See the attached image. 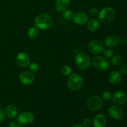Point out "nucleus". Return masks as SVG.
<instances>
[{
  "label": "nucleus",
  "instance_id": "39448f33",
  "mask_svg": "<svg viewBox=\"0 0 127 127\" xmlns=\"http://www.w3.org/2000/svg\"><path fill=\"white\" fill-rule=\"evenodd\" d=\"M87 107L90 110L96 112L100 110L103 105L102 100L97 95H92L87 100Z\"/></svg>",
  "mask_w": 127,
  "mask_h": 127
},
{
  "label": "nucleus",
  "instance_id": "ddd939ff",
  "mask_svg": "<svg viewBox=\"0 0 127 127\" xmlns=\"http://www.w3.org/2000/svg\"><path fill=\"white\" fill-rule=\"evenodd\" d=\"M73 19L76 24L83 26V25L87 24L88 19H89V17L86 12H79L74 14Z\"/></svg>",
  "mask_w": 127,
  "mask_h": 127
},
{
  "label": "nucleus",
  "instance_id": "7c9ffc66",
  "mask_svg": "<svg viewBox=\"0 0 127 127\" xmlns=\"http://www.w3.org/2000/svg\"><path fill=\"white\" fill-rule=\"evenodd\" d=\"M17 124L13 121H10L9 122L8 124H7V127H16Z\"/></svg>",
  "mask_w": 127,
  "mask_h": 127
},
{
  "label": "nucleus",
  "instance_id": "a878e982",
  "mask_svg": "<svg viewBox=\"0 0 127 127\" xmlns=\"http://www.w3.org/2000/svg\"><path fill=\"white\" fill-rule=\"evenodd\" d=\"M112 95L111 93L107 91L103 92L102 94V97L105 100H110L112 99Z\"/></svg>",
  "mask_w": 127,
  "mask_h": 127
},
{
  "label": "nucleus",
  "instance_id": "dca6fc26",
  "mask_svg": "<svg viewBox=\"0 0 127 127\" xmlns=\"http://www.w3.org/2000/svg\"><path fill=\"white\" fill-rule=\"evenodd\" d=\"M104 43L108 48H114L119 45V38L116 35L109 36L105 39Z\"/></svg>",
  "mask_w": 127,
  "mask_h": 127
},
{
  "label": "nucleus",
  "instance_id": "9b49d317",
  "mask_svg": "<svg viewBox=\"0 0 127 127\" xmlns=\"http://www.w3.org/2000/svg\"><path fill=\"white\" fill-rule=\"evenodd\" d=\"M19 79L22 84L29 86L34 81V75L32 72L24 71L20 74Z\"/></svg>",
  "mask_w": 127,
  "mask_h": 127
},
{
  "label": "nucleus",
  "instance_id": "423d86ee",
  "mask_svg": "<svg viewBox=\"0 0 127 127\" xmlns=\"http://www.w3.org/2000/svg\"><path fill=\"white\" fill-rule=\"evenodd\" d=\"M93 64L95 69L100 72L106 71L109 68V63L107 58L102 56H97L93 60Z\"/></svg>",
  "mask_w": 127,
  "mask_h": 127
},
{
  "label": "nucleus",
  "instance_id": "393cba45",
  "mask_svg": "<svg viewBox=\"0 0 127 127\" xmlns=\"http://www.w3.org/2000/svg\"><path fill=\"white\" fill-rule=\"evenodd\" d=\"M103 55L105 58H111L114 55V52L110 48H105L102 51Z\"/></svg>",
  "mask_w": 127,
  "mask_h": 127
},
{
  "label": "nucleus",
  "instance_id": "bb28decb",
  "mask_svg": "<svg viewBox=\"0 0 127 127\" xmlns=\"http://www.w3.org/2000/svg\"><path fill=\"white\" fill-rule=\"evenodd\" d=\"M89 13H90V14L92 16H95L98 15L99 11H98V9L96 7H92L90 9V11H89Z\"/></svg>",
  "mask_w": 127,
  "mask_h": 127
},
{
  "label": "nucleus",
  "instance_id": "2eb2a0df",
  "mask_svg": "<svg viewBox=\"0 0 127 127\" xmlns=\"http://www.w3.org/2000/svg\"><path fill=\"white\" fill-rule=\"evenodd\" d=\"M71 0H56L55 8L57 11L63 12L68 8L70 4Z\"/></svg>",
  "mask_w": 127,
  "mask_h": 127
},
{
  "label": "nucleus",
  "instance_id": "f03ea898",
  "mask_svg": "<svg viewBox=\"0 0 127 127\" xmlns=\"http://www.w3.org/2000/svg\"><path fill=\"white\" fill-rule=\"evenodd\" d=\"M83 83L84 81L82 77L76 73L70 74L67 81L68 88L73 91L79 90L83 87Z\"/></svg>",
  "mask_w": 127,
  "mask_h": 127
},
{
  "label": "nucleus",
  "instance_id": "a211bd4d",
  "mask_svg": "<svg viewBox=\"0 0 127 127\" xmlns=\"http://www.w3.org/2000/svg\"><path fill=\"white\" fill-rule=\"evenodd\" d=\"M4 112L6 116L10 119H14L17 115V107L13 104L7 105L5 109Z\"/></svg>",
  "mask_w": 127,
  "mask_h": 127
},
{
  "label": "nucleus",
  "instance_id": "b1692460",
  "mask_svg": "<svg viewBox=\"0 0 127 127\" xmlns=\"http://www.w3.org/2000/svg\"><path fill=\"white\" fill-rule=\"evenodd\" d=\"M29 68L31 72H32V73H37L39 71L40 69L39 65L38 64H37L36 63H32L31 64H29Z\"/></svg>",
  "mask_w": 127,
  "mask_h": 127
},
{
  "label": "nucleus",
  "instance_id": "6e6552de",
  "mask_svg": "<svg viewBox=\"0 0 127 127\" xmlns=\"http://www.w3.org/2000/svg\"><path fill=\"white\" fill-rule=\"evenodd\" d=\"M88 50L93 54H99L102 52L104 48V44L102 42L98 40H94L91 41L88 46Z\"/></svg>",
  "mask_w": 127,
  "mask_h": 127
},
{
  "label": "nucleus",
  "instance_id": "5701e85b",
  "mask_svg": "<svg viewBox=\"0 0 127 127\" xmlns=\"http://www.w3.org/2000/svg\"><path fill=\"white\" fill-rule=\"evenodd\" d=\"M61 72H62V74L66 76H68L71 73V68L68 65H64L62 66V69H61Z\"/></svg>",
  "mask_w": 127,
  "mask_h": 127
},
{
  "label": "nucleus",
  "instance_id": "f3484780",
  "mask_svg": "<svg viewBox=\"0 0 127 127\" xmlns=\"http://www.w3.org/2000/svg\"><path fill=\"white\" fill-rule=\"evenodd\" d=\"M122 79L121 73L118 71H113L109 76V81L112 84H119Z\"/></svg>",
  "mask_w": 127,
  "mask_h": 127
},
{
  "label": "nucleus",
  "instance_id": "aec40b11",
  "mask_svg": "<svg viewBox=\"0 0 127 127\" xmlns=\"http://www.w3.org/2000/svg\"><path fill=\"white\" fill-rule=\"evenodd\" d=\"M124 62L123 57L120 55H115L111 59V64L115 66H119L121 65Z\"/></svg>",
  "mask_w": 127,
  "mask_h": 127
},
{
  "label": "nucleus",
  "instance_id": "f257e3e1",
  "mask_svg": "<svg viewBox=\"0 0 127 127\" xmlns=\"http://www.w3.org/2000/svg\"><path fill=\"white\" fill-rule=\"evenodd\" d=\"M53 19L47 14H40L35 17V26L40 30H47L50 28L53 24Z\"/></svg>",
  "mask_w": 127,
  "mask_h": 127
},
{
  "label": "nucleus",
  "instance_id": "20e7f679",
  "mask_svg": "<svg viewBox=\"0 0 127 127\" xmlns=\"http://www.w3.org/2000/svg\"><path fill=\"white\" fill-rule=\"evenodd\" d=\"M75 63L79 69L86 70L90 67L91 61L88 55L85 53H79L75 57Z\"/></svg>",
  "mask_w": 127,
  "mask_h": 127
},
{
  "label": "nucleus",
  "instance_id": "c756f323",
  "mask_svg": "<svg viewBox=\"0 0 127 127\" xmlns=\"http://www.w3.org/2000/svg\"><path fill=\"white\" fill-rule=\"evenodd\" d=\"M5 116H6L5 112L2 109H0V122L4 120V119H5Z\"/></svg>",
  "mask_w": 127,
  "mask_h": 127
},
{
  "label": "nucleus",
  "instance_id": "f8f14e48",
  "mask_svg": "<svg viewBox=\"0 0 127 127\" xmlns=\"http://www.w3.org/2000/svg\"><path fill=\"white\" fill-rule=\"evenodd\" d=\"M108 112L112 118L117 120L122 119L124 116V112L122 109L116 105L110 106L108 109Z\"/></svg>",
  "mask_w": 127,
  "mask_h": 127
},
{
  "label": "nucleus",
  "instance_id": "473e14b6",
  "mask_svg": "<svg viewBox=\"0 0 127 127\" xmlns=\"http://www.w3.org/2000/svg\"></svg>",
  "mask_w": 127,
  "mask_h": 127
},
{
  "label": "nucleus",
  "instance_id": "7ed1b4c3",
  "mask_svg": "<svg viewBox=\"0 0 127 127\" xmlns=\"http://www.w3.org/2000/svg\"><path fill=\"white\" fill-rule=\"evenodd\" d=\"M99 19L103 24H109L114 20L115 12L114 9L111 7H105L100 10L98 14Z\"/></svg>",
  "mask_w": 127,
  "mask_h": 127
},
{
  "label": "nucleus",
  "instance_id": "0eeeda50",
  "mask_svg": "<svg viewBox=\"0 0 127 127\" xmlns=\"http://www.w3.org/2000/svg\"><path fill=\"white\" fill-rule=\"evenodd\" d=\"M34 115L29 112H23L17 116V121L21 125H27L34 121Z\"/></svg>",
  "mask_w": 127,
  "mask_h": 127
},
{
  "label": "nucleus",
  "instance_id": "c85d7f7f",
  "mask_svg": "<svg viewBox=\"0 0 127 127\" xmlns=\"http://www.w3.org/2000/svg\"><path fill=\"white\" fill-rule=\"evenodd\" d=\"M120 73L122 74H127V64H124L120 68Z\"/></svg>",
  "mask_w": 127,
  "mask_h": 127
},
{
  "label": "nucleus",
  "instance_id": "1a4fd4ad",
  "mask_svg": "<svg viewBox=\"0 0 127 127\" xmlns=\"http://www.w3.org/2000/svg\"><path fill=\"white\" fill-rule=\"evenodd\" d=\"M112 102L116 105H122L126 103L127 95L126 93L122 91H117L112 96Z\"/></svg>",
  "mask_w": 127,
  "mask_h": 127
},
{
  "label": "nucleus",
  "instance_id": "cd10ccee",
  "mask_svg": "<svg viewBox=\"0 0 127 127\" xmlns=\"http://www.w3.org/2000/svg\"><path fill=\"white\" fill-rule=\"evenodd\" d=\"M91 125V120L89 119H85L83 120V125L84 127H89Z\"/></svg>",
  "mask_w": 127,
  "mask_h": 127
},
{
  "label": "nucleus",
  "instance_id": "412c9836",
  "mask_svg": "<svg viewBox=\"0 0 127 127\" xmlns=\"http://www.w3.org/2000/svg\"><path fill=\"white\" fill-rule=\"evenodd\" d=\"M39 31L36 27H31L27 31V35L31 38H34L38 36Z\"/></svg>",
  "mask_w": 127,
  "mask_h": 127
},
{
  "label": "nucleus",
  "instance_id": "9d476101",
  "mask_svg": "<svg viewBox=\"0 0 127 127\" xmlns=\"http://www.w3.org/2000/svg\"><path fill=\"white\" fill-rule=\"evenodd\" d=\"M16 63L21 68H26L30 64V57L25 52H21L16 56Z\"/></svg>",
  "mask_w": 127,
  "mask_h": 127
},
{
  "label": "nucleus",
  "instance_id": "4468645a",
  "mask_svg": "<svg viewBox=\"0 0 127 127\" xmlns=\"http://www.w3.org/2000/svg\"><path fill=\"white\" fill-rule=\"evenodd\" d=\"M107 124V119L103 114H97L93 119V125L94 127H105Z\"/></svg>",
  "mask_w": 127,
  "mask_h": 127
},
{
  "label": "nucleus",
  "instance_id": "2f4dec72",
  "mask_svg": "<svg viewBox=\"0 0 127 127\" xmlns=\"http://www.w3.org/2000/svg\"><path fill=\"white\" fill-rule=\"evenodd\" d=\"M72 127H84L83 126V125H74V126Z\"/></svg>",
  "mask_w": 127,
  "mask_h": 127
},
{
  "label": "nucleus",
  "instance_id": "6ab92c4d",
  "mask_svg": "<svg viewBox=\"0 0 127 127\" xmlns=\"http://www.w3.org/2000/svg\"><path fill=\"white\" fill-rule=\"evenodd\" d=\"M99 27V22L97 19L92 18L87 22V28L91 32L97 31Z\"/></svg>",
  "mask_w": 127,
  "mask_h": 127
},
{
  "label": "nucleus",
  "instance_id": "4be33fe9",
  "mask_svg": "<svg viewBox=\"0 0 127 127\" xmlns=\"http://www.w3.org/2000/svg\"><path fill=\"white\" fill-rule=\"evenodd\" d=\"M63 19H64L66 21H69V20L72 19L74 16V13H73V11L70 9H66L65 11H64L63 12Z\"/></svg>",
  "mask_w": 127,
  "mask_h": 127
}]
</instances>
